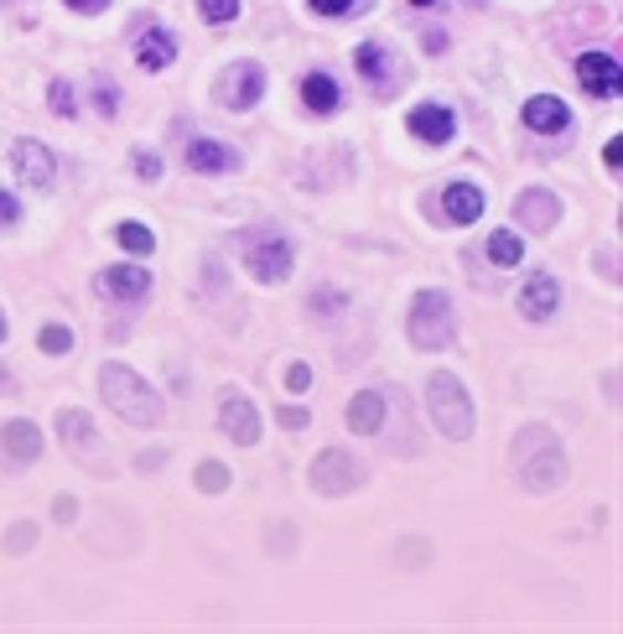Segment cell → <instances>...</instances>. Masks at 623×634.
Instances as JSON below:
<instances>
[{
  "label": "cell",
  "mask_w": 623,
  "mask_h": 634,
  "mask_svg": "<svg viewBox=\"0 0 623 634\" xmlns=\"http://www.w3.org/2000/svg\"><path fill=\"white\" fill-rule=\"evenodd\" d=\"M359 484H364V464H359L354 453L328 447V453L312 458V489H318V495H354Z\"/></svg>",
  "instance_id": "4"
},
{
  "label": "cell",
  "mask_w": 623,
  "mask_h": 634,
  "mask_svg": "<svg viewBox=\"0 0 623 634\" xmlns=\"http://www.w3.org/2000/svg\"><path fill=\"white\" fill-rule=\"evenodd\" d=\"M442 208H447V219L453 224H473L484 214V193L473 188V183H453V188L442 193Z\"/></svg>",
  "instance_id": "20"
},
{
  "label": "cell",
  "mask_w": 623,
  "mask_h": 634,
  "mask_svg": "<svg viewBox=\"0 0 623 634\" xmlns=\"http://www.w3.org/2000/svg\"><path fill=\"white\" fill-rule=\"evenodd\" d=\"M198 11H203V21L224 27V21H235V17H239V0H198Z\"/></svg>",
  "instance_id": "26"
},
{
  "label": "cell",
  "mask_w": 623,
  "mask_h": 634,
  "mask_svg": "<svg viewBox=\"0 0 623 634\" xmlns=\"http://www.w3.org/2000/svg\"><path fill=\"white\" fill-rule=\"evenodd\" d=\"M94 104H100L104 121H115V115H120V89L110 84V79H100V84H94Z\"/></svg>",
  "instance_id": "28"
},
{
  "label": "cell",
  "mask_w": 623,
  "mask_h": 634,
  "mask_svg": "<svg viewBox=\"0 0 623 634\" xmlns=\"http://www.w3.org/2000/svg\"><path fill=\"white\" fill-rule=\"evenodd\" d=\"M187 167L193 172H235L239 152L224 146V141H193V146H187Z\"/></svg>",
  "instance_id": "18"
},
{
  "label": "cell",
  "mask_w": 623,
  "mask_h": 634,
  "mask_svg": "<svg viewBox=\"0 0 623 634\" xmlns=\"http://www.w3.org/2000/svg\"><path fill=\"white\" fill-rule=\"evenodd\" d=\"M276 422H281V427H287V432H302L307 422H312V416H307L302 406H281V412H276Z\"/></svg>",
  "instance_id": "31"
},
{
  "label": "cell",
  "mask_w": 623,
  "mask_h": 634,
  "mask_svg": "<svg viewBox=\"0 0 623 634\" xmlns=\"http://www.w3.org/2000/svg\"><path fill=\"white\" fill-rule=\"evenodd\" d=\"M260 94H266V69H260V63H235L229 79L219 84V100L229 104V110H255Z\"/></svg>",
  "instance_id": "7"
},
{
  "label": "cell",
  "mask_w": 623,
  "mask_h": 634,
  "mask_svg": "<svg viewBox=\"0 0 623 634\" xmlns=\"http://www.w3.org/2000/svg\"><path fill=\"white\" fill-rule=\"evenodd\" d=\"M48 100H52V115H63V121L73 115V110H79V104H73V89H68L63 79H58V84L48 89Z\"/></svg>",
  "instance_id": "30"
},
{
  "label": "cell",
  "mask_w": 623,
  "mask_h": 634,
  "mask_svg": "<svg viewBox=\"0 0 623 634\" xmlns=\"http://www.w3.org/2000/svg\"><path fill=\"white\" fill-rule=\"evenodd\" d=\"M405 333H411V343H416L422 354H437V349H447V343H453V333H457V323H453V297L437 292V287L416 292Z\"/></svg>",
  "instance_id": "3"
},
{
  "label": "cell",
  "mask_w": 623,
  "mask_h": 634,
  "mask_svg": "<svg viewBox=\"0 0 623 634\" xmlns=\"http://www.w3.org/2000/svg\"><path fill=\"white\" fill-rule=\"evenodd\" d=\"M426 406H432V422H437L442 437H453V443H468L473 437V401L457 375L437 370V375L426 380Z\"/></svg>",
  "instance_id": "2"
},
{
  "label": "cell",
  "mask_w": 623,
  "mask_h": 634,
  "mask_svg": "<svg viewBox=\"0 0 623 634\" xmlns=\"http://www.w3.org/2000/svg\"><path fill=\"white\" fill-rule=\"evenodd\" d=\"M219 427L229 432L239 447H255V443H260V412L250 406V395L224 391V401H219Z\"/></svg>",
  "instance_id": "6"
},
{
  "label": "cell",
  "mask_w": 623,
  "mask_h": 634,
  "mask_svg": "<svg viewBox=\"0 0 623 634\" xmlns=\"http://www.w3.org/2000/svg\"><path fill=\"white\" fill-rule=\"evenodd\" d=\"M52 510H58V520H73V510H79V505H73V499H58V505H52Z\"/></svg>",
  "instance_id": "38"
},
{
  "label": "cell",
  "mask_w": 623,
  "mask_h": 634,
  "mask_svg": "<svg viewBox=\"0 0 623 634\" xmlns=\"http://www.w3.org/2000/svg\"><path fill=\"white\" fill-rule=\"evenodd\" d=\"M577 79L598 100H619V58L613 52H582L577 58Z\"/></svg>",
  "instance_id": "10"
},
{
  "label": "cell",
  "mask_w": 623,
  "mask_h": 634,
  "mask_svg": "<svg viewBox=\"0 0 623 634\" xmlns=\"http://www.w3.org/2000/svg\"><path fill=\"white\" fill-rule=\"evenodd\" d=\"M525 256V240L515 235V229H494V240H489V260L494 266H520Z\"/></svg>",
  "instance_id": "25"
},
{
  "label": "cell",
  "mask_w": 623,
  "mask_h": 634,
  "mask_svg": "<svg viewBox=\"0 0 623 634\" xmlns=\"http://www.w3.org/2000/svg\"><path fill=\"white\" fill-rule=\"evenodd\" d=\"M453 110L447 104H422V110H411V136H422L426 146H447L453 141Z\"/></svg>",
  "instance_id": "16"
},
{
  "label": "cell",
  "mask_w": 623,
  "mask_h": 634,
  "mask_svg": "<svg viewBox=\"0 0 623 634\" xmlns=\"http://www.w3.org/2000/svg\"><path fill=\"white\" fill-rule=\"evenodd\" d=\"M525 125L540 131V136H557V131L572 125V110H567V100H557V94H536V100L525 104Z\"/></svg>",
  "instance_id": "15"
},
{
  "label": "cell",
  "mask_w": 623,
  "mask_h": 634,
  "mask_svg": "<svg viewBox=\"0 0 623 634\" xmlns=\"http://www.w3.org/2000/svg\"><path fill=\"white\" fill-rule=\"evenodd\" d=\"M11 391H17V380H11L6 370H0V395H11Z\"/></svg>",
  "instance_id": "39"
},
{
  "label": "cell",
  "mask_w": 623,
  "mask_h": 634,
  "mask_svg": "<svg viewBox=\"0 0 623 634\" xmlns=\"http://www.w3.org/2000/svg\"><path fill=\"white\" fill-rule=\"evenodd\" d=\"M0 339H6V318H0Z\"/></svg>",
  "instance_id": "41"
},
{
  "label": "cell",
  "mask_w": 623,
  "mask_h": 634,
  "mask_svg": "<svg viewBox=\"0 0 623 634\" xmlns=\"http://www.w3.org/2000/svg\"><path fill=\"white\" fill-rule=\"evenodd\" d=\"M100 292L120 297V302H141V297L152 292V271H141V266H104Z\"/></svg>",
  "instance_id": "13"
},
{
  "label": "cell",
  "mask_w": 623,
  "mask_h": 634,
  "mask_svg": "<svg viewBox=\"0 0 623 634\" xmlns=\"http://www.w3.org/2000/svg\"><path fill=\"white\" fill-rule=\"evenodd\" d=\"M63 6H73V11H84V17H94V11H104V0H63Z\"/></svg>",
  "instance_id": "36"
},
{
  "label": "cell",
  "mask_w": 623,
  "mask_h": 634,
  "mask_svg": "<svg viewBox=\"0 0 623 634\" xmlns=\"http://www.w3.org/2000/svg\"><path fill=\"white\" fill-rule=\"evenodd\" d=\"M245 266H250L255 281H266V287H281V281L291 276V240H287V235H276V229L255 235L250 250H245Z\"/></svg>",
  "instance_id": "5"
},
{
  "label": "cell",
  "mask_w": 623,
  "mask_h": 634,
  "mask_svg": "<svg viewBox=\"0 0 623 634\" xmlns=\"http://www.w3.org/2000/svg\"><path fill=\"white\" fill-rule=\"evenodd\" d=\"M135 172H141L146 183H156V177H162V162H156L152 152H135Z\"/></svg>",
  "instance_id": "32"
},
{
  "label": "cell",
  "mask_w": 623,
  "mask_h": 634,
  "mask_svg": "<svg viewBox=\"0 0 623 634\" xmlns=\"http://www.w3.org/2000/svg\"><path fill=\"white\" fill-rule=\"evenodd\" d=\"M11 162H17L27 188H52V177H58V156H52L48 141H17Z\"/></svg>",
  "instance_id": "8"
},
{
  "label": "cell",
  "mask_w": 623,
  "mask_h": 634,
  "mask_svg": "<svg viewBox=\"0 0 623 634\" xmlns=\"http://www.w3.org/2000/svg\"><path fill=\"white\" fill-rule=\"evenodd\" d=\"M385 48H380V42H364V48H354V69L364 73V79H370V84H380L385 89Z\"/></svg>",
  "instance_id": "24"
},
{
  "label": "cell",
  "mask_w": 623,
  "mask_h": 634,
  "mask_svg": "<svg viewBox=\"0 0 623 634\" xmlns=\"http://www.w3.org/2000/svg\"><path fill=\"white\" fill-rule=\"evenodd\" d=\"M312 11L318 17H343V11H354V0H312Z\"/></svg>",
  "instance_id": "33"
},
{
  "label": "cell",
  "mask_w": 623,
  "mask_h": 634,
  "mask_svg": "<svg viewBox=\"0 0 623 634\" xmlns=\"http://www.w3.org/2000/svg\"><path fill=\"white\" fill-rule=\"evenodd\" d=\"M100 391H104V406H110L115 416H125L131 427H162V416H167L162 395L135 375L131 364H104V370H100Z\"/></svg>",
  "instance_id": "1"
},
{
  "label": "cell",
  "mask_w": 623,
  "mask_h": 634,
  "mask_svg": "<svg viewBox=\"0 0 623 634\" xmlns=\"http://www.w3.org/2000/svg\"><path fill=\"white\" fill-rule=\"evenodd\" d=\"M515 219H520V229H536V235H551L561 219V198L551 188H525L520 204H515Z\"/></svg>",
  "instance_id": "9"
},
{
  "label": "cell",
  "mask_w": 623,
  "mask_h": 634,
  "mask_svg": "<svg viewBox=\"0 0 623 634\" xmlns=\"http://www.w3.org/2000/svg\"><path fill=\"white\" fill-rule=\"evenodd\" d=\"M302 100L312 115H333L338 110V84L328 79V73H307L302 79Z\"/></svg>",
  "instance_id": "22"
},
{
  "label": "cell",
  "mask_w": 623,
  "mask_h": 634,
  "mask_svg": "<svg viewBox=\"0 0 623 634\" xmlns=\"http://www.w3.org/2000/svg\"><path fill=\"white\" fill-rule=\"evenodd\" d=\"M349 427L359 432V437H374V432L385 427V395L380 391H364L349 401Z\"/></svg>",
  "instance_id": "19"
},
{
  "label": "cell",
  "mask_w": 623,
  "mask_h": 634,
  "mask_svg": "<svg viewBox=\"0 0 623 634\" xmlns=\"http://www.w3.org/2000/svg\"><path fill=\"white\" fill-rule=\"evenodd\" d=\"M58 432H63V443L79 458H94V422L84 412H58Z\"/></svg>",
  "instance_id": "21"
},
{
  "label": "cell",
  "mask_w": 623,
  "mask_h": 634,
  "mask_svg": "<svg viewBox=\"0 0 623 634\" xmlns=\"http://www.w3.org/2000/svg\"><path fill=\"white\" fill-rule=\"evenodd\" d=\"M198 489H203V495H219V489H229V468H224V464H203L198 468Z\"/></svg>",
  "instance_id": "27"
},
{
  "label": "cell",
  "mask_w": 623,
  "mask_h": 634,
  "mask_svg": "<svg viewBox=\"0 0 623 634\" xmlns=\"http://www.w3.org/2000/svg\"><path fill=\"white\" fill-rule=\"evenodd\" d=\"M287 385H291V391H307V385H312V370H307V364H291V370H287Z\"/></svg>",
  "instance_id": "34"
},
{
  "label": "cell",
  "mask_w": 623,
  "mask_h": 634,
  "mask_svg": "<svg viewBox=\"0 0 623 634\" xmlns=\"http://www.w3.org/2000/svg\"><path fill=\"white\" fill-rule=\"evenodd\" d=\"M17 219H21V204L11 193H0V224H17Z\"/></svg>",
  "instance_id": "35"
},
{
  "label": "cell",
  "mask_w": 623,
  "mask_h": 634,
  "mask_svg": "<svg viewBox=\"0 0 623 634\" xmlns=\"http://www.w3.org/2000/svg\"><path fill=\"white\" fill-rule=\"evenodd\" d=\"M172 58H177V42H172L167 27H146V32L135 37V63L146 73H162Z\"/></svg>",
  "instance_id": "17"
},
{
  "label": "cell",
  "mask_w": 623,
  "mask_h": 634,
  "mask_svg": "<svg viewBox=\"0 0 623 634\" xmlns=\"http://www.w3.org/2000/svg\"><path fill=\"white\" fill-rule=\"evenodd\" d=\"M37 343H42V354H68V349H73V333L52 323V328H42V339Z\"/></svg>",
  "instance_id": "29"
},
{
  "label": "cell",
  "mask_w": 623,
  "mask_h": 634,
  "mask_svg": "<svg viewBox=\"0 0 623 634\" xmlns=\"http://www.w3.org/2000/svg\"><path fill=\"white\" fill-rule=\"evenodd\" d=\"M557 308H561V281L551 271H536L520 287V312L530 318V323H546Z\"/></svg>",
  "instance_id": "11"
},
{
  "label": "cell",
  "mask_w": 623,
  "mask_h": 634,
  "mask_svg": "<svg viewBox=\"0 0 623 634\" xmlns=\"http://www.w3.org/2000/svg\"><path fill=\"white\" fill-rule=\"evenodd\" d=\"M115 240L125 245L131 256H152V250H156V235H152V229H146V224H141V219H125V224H115Z\"/></svg>",
  "instance_id": "23"
},
{
  "label": "cell",
  "mask_w": 623,
  "mask_h": 634,
  "mask_svg": "<svg viewBox=\"0 0 623 634\" xmlns=\"http://www.w3.org/2000/svg\"><path fill=\"white\" fill-rule=\"evenodd\" d=\"M411 6H437V0H411Z\"/></svg>",
  "instance_id": "40"
},
{
  "label": "cell",
  "mask_w": 623,
  "mask_h": 634,
  "mask_svg": "<svg viewBox=\"0 0 623 634\" xmlns=\"http://www.w3.org/2000/svg\"><path fill=\"white\" fill-rule=\"evenodd\" d=\"M525 489H536V495H546V489H557V484H567V458H561L557 443H546V458H525Z\"/></svg>",
  "instance_id": "14"
},
{
  "label": "cell",
  "mask_w": 623,
  "mask_h": 634,
  "mask_svg": "<svg viewBox=\"0 0 623 634\" xmlns=\"http://www.w3.org/2000/svg\"><path fill=\"white\" fill-rule=\"evenodd\" d=\"M0 453H6V464H37V453H42L37 422H6L0 427Z\"/></svg>",
  "instance_id": "12"
},
{
  "label": "cell",
  "mask_w": 623,
  "mask_h": 634,
  "mask_svg": "<svg viewBox=\"0 0 623 634\" xmlns=\"http://www.w3.org/2000/svg\"><path fill=\"white\" fill-rule=\"evenodd\" d=\"M6 547L17 551V547H32V531H27V526H21V531H11V541H6Z\"/></svg>",
  "instance_id": "37"
}]
</instances>
